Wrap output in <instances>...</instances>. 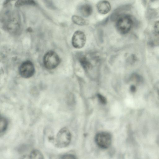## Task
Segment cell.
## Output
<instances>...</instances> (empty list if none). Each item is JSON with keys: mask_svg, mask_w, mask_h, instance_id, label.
Masks as SVG:
<instances>
[{"mask_svg": "<svg viewBox=\"0 0 159 159\" xmlns=\"http://www.w3.org/2000/svg\"><path fill=\"white\" fill-rule=\"evenodd\" d=\"M133 21L131 17L127 14L119 16L116 22V27L118 32L121 34L128 33L131 29Z\"/></svg>", "mask_w": 159, "mask_h": 159, "instance_id": "cell-1", "label": "cell"}, {"mask_svg": "<svg viewBox=\"0 0 159 159\" xmlns=\"http://www.w3.org/2000/svg\"><path fill=\"white\" fill-rule=\"evenodd\" d=\"M71 139V134L70 131L66 128L64 127L58 132L53 142L56 147L62 148L67 147Z\"/></svg>", "mask_w": 159, "mask_h": 159, "instance_id": "cell-2", "label": "cell"}, {"mask_svg": "<svg viewBox=\"0 0 159 159\" xmlns=\"http://www.w3.org/2000/svg\"><path fill=\"white\" fill-rule=\"evenodd\" d=\"M43 62L47 68L52 69L56 68L59 64L60 59L55 52L50 51L47 52L44 55Z\"/></svg>", "mask_w": 159, "mask_h": 159, "instance_id": "cell-3", "label": "cell"}, {"mask_svg": "<svg viewBox=\"0 0 159 159\" xmlns=\"http://www.w3.org/2000/svg\"><path fill=\"white\" fill-rule=\"evenodd\" d=\"M95 141L96 144L100 147L104 149L107 148L111 145V137L109 133L102 132L96 135Z\"/></svg>", "mask_w": 159, "mask_h": 159, "instance_id": "cell-4", "label": "cell"}, {"mask_svg": "<svg viewBox=\"0 0 159 159\" xmlns=\"http://www.w3.org/2000/svg\"><path fill=\"white\" fill-rule=\"evenodd\" d=\"M35 69L33 63L29 61H24L22 63L19 68V73L23 78H28L34 74Z\"/></svg>", "mask_w": 159, "mask_h": 159, "instance_id": "cell-5", "label": "cell"}, {"mask_svg": "<svg viewBox=\"0 0 159 159\" xmlns=\"http://www.w3.org/2000/svg\"><path fill=\"white\" fill-rule=\"evenodd\" d=\"M71 42L72 44L75 48H82L84 46L86 42L85 34L81 31H76L73 35Z\"/></svg>", "mask_w": 159, "mask_h": 159, "instance_id": "cell-6", "label": "cell"}, {"mask_svg": "<svg viewBox=\"0 0 159 159\" xmlns=\"http://www.w3.org/2000/svg\"><path fill=\"white\" fill-rule=\"evenodd\" d=\"M97 8L99 13L102 14H106L111 10V6L108 1L101 0L97 3Z\"/></svg>", "mask_w": 159, "mask_h": 159, "instance_id": "cell-7", "label": "cell"}, {"mask_svg": "<svg viewBox=\"0 0 159 159\" xmlns=\"http://www.w3.org/2000/svg\"><path fill=\"white\" fill-rule=\"evenodd\" d=\"M79 9L81 14L85 17H88L91 15L93 11L92 6L87 3L81 5Z\"/></svg>", "mask_w": 159, "mask_h": 159, "instance_id": "cell-8", "label": "cell"}, {"mask_svg": "<svg viewBox=\"0 0 159 159\" xmlns=\"http://www.w3.org/2000/svg\"><path fill=\"white\" fill-rule=\"evenodd\" d=\"M24 158L42 159L44 158V156L42 152L38 150L32 151L29 154L25 155Z\"/></svg>", "mask_w": 159, "mask_h": 159, "instance_id": "cell-9", "label": "cell"}, {"mask_svg": "<svg viewBox=\"0 0 159 159\" xmlns=\"http://www.w3.org/2000/svg\"><path fill=\"white\" fill-rule=\"evenodd\" d=\"M71 19L73 22L78 25L83 26L88 24L87 20L79 16L74 15L72 16Z\"/></svg>", "mask_w": 159, "mask_h": 159, "instance_id": "cell-10", "label": "cell"}, {"mask_svg": "<svg viewBox=\"0 0 159 159\" xmlns=\"http://www.w3.org/2000/svg\"><path fill=\"white\" fill-rule=\"evenodd\" d=\"M7 125V121L3 117H0V133H3L6 129Z\"/></svg>", "mask_w": 159, "mask_h": 159, "instance_id": "cell-11", "label": "cell"}, {"mask_svg": "<svg viewBox=\"0 0 159 159\" xmlns=\"http://www.w3.org/2000/svg\"><path fill=\"white\" fill-rule=\"evenodd\" d=\"M80 61L83 67L85 70H88L90 67V64L89 61L85 57H81Z\"/></svg>", "mask_w": 159, "mask_h": 159, "instance_id": "cell-12", "label": "cell"}, {"mask_svg": "<svg viewBox=\"0 0 159 159\" xmlns=\"http://www.w3.org/2000/svg\"><path fill=\"white\" fill-rule=\"evenodd\" d=\"M34 2L33 0H18L16 3V6L20 7L25 5L34 4Z\"/></svg>", "mask_w": 159, "mask_h": 159, "instance_id": "cell-13", "label": "cell"}, {"mask_svg": "<svg viewBox=\"0 0 159 159\" xmlns=\"http://www.w3.org/2000/svg\"><path fill=\"white\" fill-rule=\"evenodd\" d=\"M98 98L100 102L103 104H105L107 103V100L106 98L101 94H97Z\"/></svg>", "mask_w": 159, "mask_h": 159, "instance_id": "cell-14", "label": "cell"}, {"mask_svg": "<svg viewBox=\"0 0 159 159\" xmlns=\"http://www.w3.org/2000/svg\"><path fill=\"white\" fill-rule=\"evenodd\" d=\"M154 28L155 34L159 35V21L156 22L154 25Z\"/></svg>", "mask_w": 159, "mask_h": 159, "instance_id": "cell-15", "label": "cell"}, {"mask_svg": "<svg viewBox=\"0 0 159 159\" xmlns=\"http://www.w3.org/2000/svg\"><path fill=\"white\" fill-rule=\"evenodd\" d=\"M61 158L62 159H75V157L74 155L70 154H66L61 156Z\"/></svg>", "mask_w": 159, "mask_h": 159, "instance_id": "cell-16", "label": "cell"}, {"mask_svg": "<svg viewBox=\"0 0 159 159\" xmlns=\"http://www.w3.org/2000/svg\"><path fill=\"white\" fill-rule=\"evenodd\" d=\"M135 88L134 86L132 85L130 87V90L132 92H134L135 90Z\"/></svg>", "mask_w": 159, "mask_h": 159, "instance_id": "cell-17", "label": "cell"}]
</instances>
